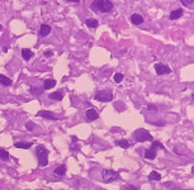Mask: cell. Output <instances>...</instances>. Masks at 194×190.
Segmentation results:
<instances>
[{"instance_id":"obj_1","label":"cell","mask_w":194,"mask_h":190,"mask_svg":"<svg viewBox=\"0 0 194 190\" xmlns=\"http://www.w3.org/2000/svg\"><path fill=\"white\" fill-rule=\"evenodd\" d=\"M92 9L95 13H111L113 10V3L109 0H95L92 3Z\"/></svg>"},{"instance_id":"obj_2","label":"cell","mask_w":194,"mask_h":190,"mask_svg":"<svg viewBox=\"0 0 194 190\" xmlns=\"http://www.w3.org/2000/svg\"><path fill=\"white\" fill-rule=\"evenodd\" d=\"M36 152H37V157H38L40 166H47V164H48V150L43 145H41L37 147Z\"/></svg>"},{"instance_id":"obj_3","label":"cell","mask_w":194,"mask_h":190,"mask_svg":"<svg viewBox=\"0 0 194 190\" xmlns=\"http://www.w3.org/2000/svg\"><path fill=\"white\" fill-rule=\"evenodd\" d=\"M159 148H164V145L161 143V142L159 141H152V145H151L150 148L145 150V159L147 160H154L156 159V155H157V152H156V150Z\"/></svg>"},{"instance_id":"obj_4","label":"cell","mask_w":194,"mask_h":190,"mask_svg":"<svg viewBox=\"0 0 194 190\" xmlns=\"http://www.w3.org/2000/svg\"><path fill=\"white\" fill-rule=\"evenodd\" d=\"M133 137L137 142H146V141H154V137L150 134L149 131L143 129V128H140V129L135 131Z\"/></svg>"},{"instance_id":"obj_5","label":"cell","mask_w":194,"mask_h":190,"mask_svg":"<svg viewBox=\"0 0 194 190\" xmlns=\"http://www.w3.org/2000/svg\"><path fill=\"white\" fill-rule=\"evenodd\" d=\"M103 181L104 183H112V181H116V180L119 179V172L114 170H109V169H105L103 170Z\"/></svg>"},{"instance_id":"obj_6","label":"cell","mask_w":194,"mask_h":190,"mask_svg":"<svg viewBox=\"0 0 194 190\" xmlns=\"http://www.w3.org/2000/svg\"><path fill=\"white\" fill-rule=\"evenodd\" d=\"M95 100L98 102H104V103H109L113 100V94L108 90H102V91H98L95 94Z\"/></svg>"},{"instance_id":"obj_7","label":"cell","mask_w":194,"mask_h":190,"mask_svg":"<svg viewBox=\"0 0 194 190\" xmlns=\"http://www.w3.org/2000/svg\"><path fill=\"white\" fill-rule=\"evenodd\" d=\"M155 71L157 75H168L171 72V69L169 67L168 65H164V64H156L155 65Z\"/></svg>"},{"instance_id":"obj_8","label":"cell","mask_w":194,"mask_h":190,"mask_svg":"<svg viewBox=\"0 0 194 190\" xmlns=\"http://www.w3.org/2000/svg\"><path fill=\"white\" fill-rule=\"evenodd\" d=\"M37 115L41 117V118H45V119H51V121H57L59 119V118L56 117V114L51 113L48 110H41V112L37 113Z\"/></svg>"},{"instance_id":"obj_9","label":"cell","mask_w":194,"mask_h":190,"mask_svg":"<svg viewBox=\"0 0 194 190\" xmlns=\"http://www.w3.org/2000/svg\"><path fill=\"white\" fill-rule=\"evenodd\" d=\"M85 115H86V121H88V122L97 121L98 118H99V114H98V112L95 110V109H93V108L88 109L86 113H85Z\"/></svg>"},{"instance_id":"obj_10","label":"cell","mask_w":194,"mask_h":190,"mask_svg":"<svg viewBox=\"0 0 194 190\" xmlns=\"http://www.w3.org/2000/svg\"><path fill=\"white\" fill-rule=\"evenodd\" d=\"M131 22H132V24H135V26H140L143 23V17L141 15V14L135 13L131 15Z\"/></svg>"},{"instance_id":"obj_11","label":"cell","mask_w":194,"mask_h":190,"mask_svg":"<svg viewBox=\"0 0 194 190\" xmlns=\"http://www.w3.org/2000/svg\"><path fill=\"white\" fill-rule=\"evenodd\" d=\"M50 32H51V27H50L48 24H42L41 28H40L38 36H40V37H46V36L50 34Z\"/></svg>"},{"instance_id":"obj_12","label":"cell","mask_w":194,"mask_h":190,"mask_svg":"<svg viewBox=\"0 0 194 190\" xmlns=\"http://www.w3.org/2000/svg\"><path fill=\"white\" fill-rule=\"evenodd\" d=\"M33 146L32 142H15L14 143V147H17V148H23V150H28L31 148V147Z\"/></svg>"},{"instance_id":"obj_13","label":"cell","mask_w":194,"mask_h":190,"mask_svg":"<svg viewBox=\"0 0 194 190\" xmlns=\"http://www.w3.org/2000/svg\"><path fill=\"white\" fill-rule=\"evenodd\" d=\"M56 86V80L53 79H47L45 80V83H43V90H50L52 88H55Z\"/></svg>"},{"instance_id":"obj_14","label":"cell","mask_w":194,"mask_h":190,"mask_svg":"<svg viewBox=\"0 0 194 190\" xmlns=\"http://www.w3.org/2000/svg\"><path fill=\"white\" fill-rule=\"evenodd\" d=\"M22 57H23V60L29 61L33 57V52L31 50H28V48H23L22 50Z\"/></svg>"},{"instance_id":"obj_15","label":"cell","mask_w":194,"mask_h":190,"mask_svg":"<svg viewBox=\"0 0 194 190\" xmlns=\"http://www.w3.org/2000/svg\"><path fill=\"white\" fill-rule=\"evenodd\" d=\"M114 145H116V146H119L121 148L127 150V148L130 147V142L127 141V140H117V141L114 142Z\"/></svg>"},{"instance_id":"obj_16","label":"cell","mask_w":194,"mask_h":190,"mask_svg":"<svg viewBox=\"0 0 194 190\" xmlns=\"http://www.w3.org/2000/svg\"><path fill=\"white\" fill-rule=\"evenodd\" d=\"M55 174L59 175V176H64V175L66 174V165H59L55 169Z\"/></svg>"},{"instance_id":"obj_17","label":"cell","mask_w":194,"mask_h":190,"mask_svg":"<svg viewBox=\"0 0 194 190\" xmlns=\"http://www.w3.org/2000/svg\"><path fill=\"white\" fill-rule=\"evenodd\" d=\"M183 15V10L182 9H176V10H173L171 13H170V19L171 20H175V19H178V18H180Z\"/></svg>"},{"instance_id":"obj_18","label":"cell","mask_w":194,"mask_h":190,"mask_svg":"<svg viewBox=\"0 0 194 190\" xmlns=\"http://www.w3.org/2000/svg\"><path fill=\"white\" fill-rule=\"evenodd\" d=\"M0 84L4 85V86H10L13 84V81L9 77H7L5 75H0Z\"/></svg>"},{"instance_id":"obj_19","label":"cell","mask_w":194,"mask_h":190,"mask_svg":"<svg viewBox=\"0 0 194 190\" xmlns=\"http://www.w3.org/2000/svg\"><path fill=\"white\" fill-rule=\"evenodd\" d=\"M48 98L52 99V100H62L64 94H62V93H60V91H55V93H51Z\"/></svg>"},{"instance_id":"obj_20","label":"cell","mask_w":194,"mask_h":190,"mask_svg":"<svg viewBox=\"0 0 194 190\" xmlns=\"http://www.w3.org/2000/svg\"><path fill=\"white\" fill-rule=\"evenodd\" d=\"M85 24H86L88 27H90V28H97L99 26V23H98L97 19L89 18V19H86V20H85Z\"/></svg>"},{"instance_id":"obj_21","label":"cell","mask_w":194,"mask_h":190,"mask_svg":"<svg viewBox=\"0 0 194 190\" xmlns=\"http://www.w3.org/2000/svg\"><path fill=\"white\" fill-rule=\"evenodd\" d=\"M149 179L152 180V181H159V180H161V175L157 171H151V174L149 175Z\"/></svg>"},{"instance_id":"obj_22","label":"cell","mask_w":194,"mask_h":190,"mask_svg":"<svg viewBox=\"0 0 194 190\" xmlns=\"http://www.w3.org/2000/svg\"><path fill=\"white\" fill-rule=\"evenodd\" d=\"M0 160H3V161L10 160V155H9V152L5 151L4 148H0Z\"/></svg>"},{"instance_id":"obj_23","label":"cell","mask_w":194,"mask_h":190,"mask_svg":"<svg viewBox=\"0 0 194 190\" xmlns=\"http://www.w3.org/2000/svg\"><path fill=\"white\" fill-rule=\"evenodd\" d=\"M29 91H31V94H33V95H41L42 93L45 91V90H43V88L40 89V88H34V86H33V88H31Z\"/></svg>"},{"instance_id":"obj_24","label":"cell","mask_w":194,"mask_h":190,"mask_svg":"<svg viewBox=\"0 0 194 190\" xmlns=\"http://www.w3.org/2000/svg\"><path fill=\"white\" fill-rule=\"evenodd\" d=\"M26 128H27V129L29 131V132H33V131H34V128H36V124H34L33 122H27V123H26Z\"/></svg>"},{"instance_id":"obj_25","label":"cell","mask_w":194,"mask_h":190,"mask_svg":"<svg viewBox=\"0 0 194 190\" xmlns=\"http://www.w3.org/2000/svg\"><path fill=\"white\" fill-rule=\"evenodd\" d=\"M123 79H124V76H123V74H121V72H117V74L114 75V81H116V83L123 81Z\"/></svg>"},{"instance_id":"obj_26","label":"cell","mask_w":194,"mask_h":190,"mask_svg":"<svg viewBox=\"0 0 194 190\" xmlns=\"http://www.w3.org/2000/svg\"><path fill=\"white\" fill-rule=\"evenodd\" d=\"M182 4H183V5H185V7H188V8H193L194 1H193V0H183Z\"/></svg>"},{"instance_id":"obj_27","label":"cell","mask_w":194,"mask_h":190,"mask_svg":"<svg viewBox=\"0 0 194 190\" xmlns=\"http://www.w3.org/2000/svg\"><path fill=\"white\" fill-rule=\"evenodd\" d=\"M72 142H74V143H76V142H78V138H76V137H72ZM71 148L74 150V151H76V150H79V146H75V145H72L71 146Z\"/></svg>"},{"instance_id":"obj_28","label":"cell","mask_w":194,"mask_h":190,"mask_svg":"<svg viewBox=\"0 0 194 190\" xmlns=\"http://www.w3.org/2000/svg\"><path fill=\"white\" fill-rule=\"evenodd\" d=\"M126 190H138V188H136L135 185H127Z\"/></svg>"},{"instance_id":"obj_29","label":"cell","mask_w":194,"mask_h":190,"mask_svg":"<svg viewBox=\"0 0 194 190\" xmlns=\"http://www.w3.org/2000/svg\"><path fill=\"white\" fill-rule=\"evenodd\" d=\"M45 56H47V57L53 56V52H52V51H46V52H45Z\"/></svg>"},{"instance_id":"obj_30","label":"cell","mask_w":194,"mask_h":190,"mask_svg":"<svg viewBox=\"0 0 194 190\" xmlns=\"http://www.w3.org/2000/svg\"><path fill=\"white\" fill-rule=\"evenodd\" d=\"M149 109H150V110H151V109H152V110H156L157 108H156V105H149Z\"/></svg>"},{"instance_id":"obj_31","label":"cell","mask_w":194,"mask_h":190,"mask_svg":"<svg viewBox=\"0 0 194 190\" xmlns=\"http://www.w3.org/2000/svg\"><path fill=\"white\" fill-rule=\"evenodd\" d=\"M1 29H3V26H1V24H0V31H1Z\"/></svg>"}]
</instances>
